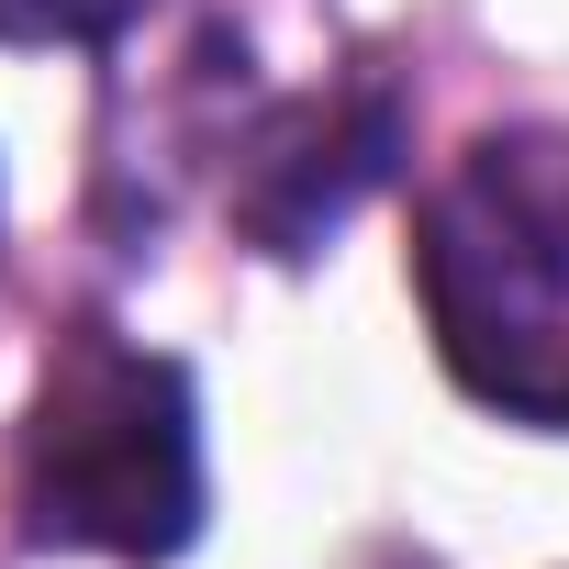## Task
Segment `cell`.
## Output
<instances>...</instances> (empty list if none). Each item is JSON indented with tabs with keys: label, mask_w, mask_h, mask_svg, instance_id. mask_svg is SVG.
<instances>
[{
	"label": "cell",
	"mask_w": 569,
	"mask_h": 569,
	"mask_svg": "<svg viewBox=\"0 0 569 569\" xmlns=\"http://www.w3.org/2000/svg\"><path fill=\"white\" fill-rule=\"evenodd\" d=\"M12 513L23 547H68V558H179L201 536V402L190 369L79 325L23 413L12 447Z\"/></svg>",
	"instance_id": "obj_2"
},
{
	"label": "cell",
	"mask_w": 569,
	"mask_h": 569,
	"mask_svg": "<svg viewBox=\"0 0 569 569\" xmlns=\"http://www.w3.org/2000/svg\"><path fill=\"white\" fill-rule=\"evenodd\" d=\"M391 146H402L391 90H313L291 112H268L246 134V168H234V223L268 257H313L391 179Z\"/></svg>",
	"instance_id": "obj_3"
},
{
	"label": "cell",
	"mask_w": 569,
	"mask_h": 569,
	"mask_svg": "<svg viewBox=\"0 0 569 569\" xmlns=\"http://www.w3.org/2000/svg\"><path fill=\"white\" fill-rule=\"evenodd\" d=\"M146 0H0V46H112Z\"/></svg>",
	"instance_id": "obj_4"
},
{
	"label": "cell",
	"mask_w": 569,
	"mask_h": 569,
	"mask_svg": "<svg viewBox=\"0 0 569 569\" xmlns=\"http://www.w3.org/2000/svg\"><path fill=\"white\" fill-rule=\"evenodd\" d=\"M413 291L469 402L569 425V123H502L413 212Z\"/></svg>",
	"instance_id": "obj_1"
}]
</instances>
